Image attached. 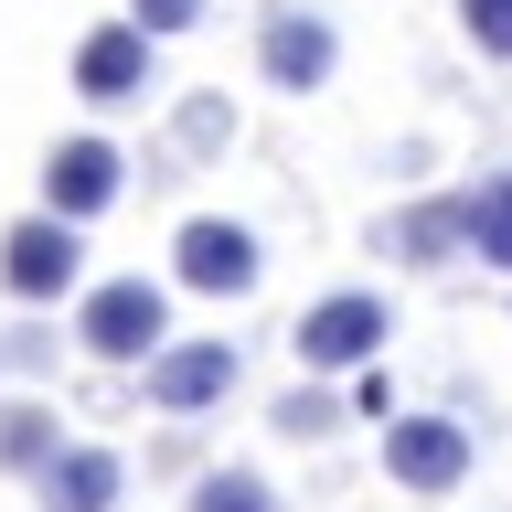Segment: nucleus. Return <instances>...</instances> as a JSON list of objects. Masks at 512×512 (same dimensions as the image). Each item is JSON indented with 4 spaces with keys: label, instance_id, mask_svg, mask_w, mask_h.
<instances>
[{
    "label": "nucleus",
    "instance_id": "nucleus-1",
    "mask_svg": "<svg viewBox=\"0 0 512 512\" xmlns=\"http://www.w3.org/2000/svg\"><path fill=\"white\" fill-rule=\"evenodd\" d=\"M75 342H86L96 363H150V352L171 342V299H160V278H96L86 299H75Z\"/></svg>",
    "mask_w": 512,
    "mask_h": 512
},
{
    "label": "nucleus",
    "instance_id": "nucleus-2",
    "mask_svg": "<svg viewBox=\"0 0 512 512\" xmlns=\"http://www.w3.org/2000/svg\"><path fill=\"white\" fill-rule=\"evenodd\" d=\"M288 342H299V363H310V374H363V363L395 342V310H384L374 288H331V299H310V310H299V331H288Z\"/></svg>",
    "mask_w": 512,
    "mask_h": 512
},
{
    "label": "nucleus",
    "instance_id": "nucleus-3",
    "mask_svg": "<svg viewBox=\"0 0 512 512\" xmlns=\"http://www.w3.org/2000/svg\"><path fill=\"white\" fill-rule=\"evenodd\" d=\"M75 278H86V235H75V214L43 203V214H22L11 235H0V288H11V299L43 310V299H64Z\"/></svg>",
    "mask_w": 512,
    "mask_h": 512
},
{
    "label": "nucleus",
    "instance_id": "nucleus-4",
    "mask_svg": "<svg viewBox=\"0 0 512 512\" xmlns=\"http://www.w3.org/2000/svg\"><path fill=\"white\" fill-rule=\"evenodd\" d=\"M171 278L203 288V299H246V288L267 278V246H256L246 224H224V214H192L182 235H171Z\"/></svg>",
    "mask_w": 512,
    "mask_h": 512
},
{
    "label": "nucleus",
    "instance_id": "nucleus-5",
    "mask_svg": "<svg viewBox=\"0 0 512 512\" xmlns=\"http://www.w3.org/2000/svg\"><path fill=\"white\" fill-rule=\"evenodd\" d=\"M470 427H459V416H395V427H384V480H395V491H427V502H438V491H459V480H470Z\"/></svg>",
    "mask_w": 512,
    "mask_h": 512
},
{
    "label": "nucleus",
    "instance_id": "nucleus-6",
    "mask_svg": "<svg viewBox=\"0 0 512 512\" xmlns=\"http://www.w3.org/2000/svg\"><path fill=\"white\" fill-rule=\"evenodd\" d=\"M235 342H160L150 363H139V395H150L160 416H203V406H224L235 395Z\"/></svg>",
    "mask_w": 512,
    "mask_h": 512
},
{
    "label": "nucleus",
    "instance_id": "nucleus-7",
    "mask_svg": "<svg viewBox=\"0 0 512 512\" xmlns=\"http://www.w3.org/2000/svg\"><path fill=\"white\" fill-rule=\"evenodd\" d=\"M256 64H267V86L310 96V86H331V64H342V32L320 22V11H299V0H278V11L256 22Z\"/></svg>",
    "mask_w": 512,
    "mask_h": 512
},
{
    "label": "nucleus",
    "instance_id": "nucleus-8",
    "mask_svg": "<svg viewBox=\"0 0 512 512\" xmlns=\"http://www.w3.org/2000/svg\"><path fill=\"white\" fill-rule=\"evenodd\" d=\"M118 192H128V150H118V139H96V128H86V139H54V160H43V203H54V214L96 224Z\"/></svg>",
    "mask_w": 512,
    "mask_h": 512
},
{
    "label": "nucleus",
    "instance_id": "nucleus-9",
    "mask_svg": "<svg viewBox=\"0 0 512 512\" xmlns=\"http://www.w3.org/2000/svg\"><path fill=\"white\" fill-rule=\"evenodd\" d=\"M150 43L160 32H139V22H96L75 43V96L86 107H139L150 96Z\"/></svg>",
    "mask_w": 512,
    "mask_h": 512
},
{
    "label": "nucleus",
    "instance_id": "nucleus-10",
    "mask_svg": "<svg viewBox=\"0 0 512 512\" xmlns=\"http://www.w3.org/2000/svg\"><path fill=\"white\" fill-rule=\"evenodd\" d=\"M32 491H43V512H118L128 470H118V448H75L64 438L43 470H32Z\"/></svg>",
    "mask_w": 512,
    "mask_h": 512
},
{
    "label": "nucleus",
    "instance_id": "nucleus-11",
    "mask_svg": "<svg viewBox=\"0 0 512 512\" xmlns=\"http://www.w3.org/2000/svg\"><path fill=\"white\" fill-rule=\"evenodd\" d=\"M470 246V192H448V203H416V214H384V256H416V267H438V256Z\"/></svg>",
    "mask_w": 512,
    "mask_h": 512
},
{
    "label": "nucleus",
    "instance_id": "nucleus-12",
    "mask_svg": "<svg viewBox=\"0 0 512 512\" xmlns=\"http://www.w3.org/2000/svg\"><path fill=\"white\" fill-rule=\"evenodd\" d=\"M54 448H64V427H54L43 395H11V406H0V470H11V480H32Z\"/></svg>",
    "mask_w": 512,
    "mask_h": 512
},
{
    "label": "nucleus",
    "instance_id": "nucleus-13",
    "mask_svg": "<svg viewBox=\"0 0 512 512\" xmlns=\"http://www.w3.org/2000/svg\"><path fill=\"white\" fill-rule=\"evenodd\" d=\"M470 256L512 267V171H491V182L470 192Z\"/></svg>",
    "mask_w": 512,
    "mask_h": 512
},
{
    "label": "nucleus",
    "instance_id": "nucleus-14",
    "mask_svg": "<svg viewBox=\"0 0 512 512\" xmlns=\"http://www.w3.org/2000/svg\"><path fill=\"white\" fill-rule=\"evenodd\" d=\"M182 512H278V491H267L256 470H203L182 491Z\"/></svg>",
    "mask_w": 512,
    "mask_h": 512
},
{
    "label": "nucleus",
    "instance_id": "nucleus-15",
    "mask_svg": "<svg viewBox=\"0 0 512 512\" xmlns=\"http://www.w3.org/2000/svg\"><path fill=\"white\" fill-rule=\"evenodd\" d=\"M342 427V406L320 395V384H299V395H278V438H331Z\"/></svg>",
    "mask_w": 512,
    "mask_h": 512
},
{
    "label": "nucleus",
    "instance_id": "nucleus-16",
    "mask_svg": "<svg viewBox=\"0 0 512 512\" xmlns=\"http://www.w3.org/2000/svg\"><path fill=\"white\" fill-rule=\"evenodd\" d=\"M459 32H470L491 64H512V0H459Z\"/></svg>",
    "mask_w": 512,
    "mask_h": 512
},
{
    "label": "nucleus",
    "instance_id": "nucleus-17",
    "mask_svg": "<svg viewBox=\"0 0 512 512\" xmlns=\"http://www.w3.org/2000/svg\"><path fill=\"white\" fill-rule=\"evenodd\" d=\"M128 22H139V32H192L203 0H128Z\"/></svg>",
    "mask_w": 512,
    "mask_h": 512
},
{
    "label": "nucleus",
    "instance_id": "nucleus-18",
    "mask_svg": "<svg viewBox=\"0 0 512 512\" xmlns=\"http://www.w3.org/2000/svg\"><path fill=\"white\" fill-rule=\"evenodd\" d=\"M182 139H192V150H214V139H235V118H224V96H192V107H182Z\"/></svg>",
    "mask_w": 512,
    "mask_h": 512
}]
</instances>
